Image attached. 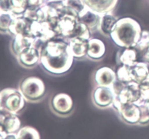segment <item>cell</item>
<instances>
[{
	"label": "cell",
	"mask_w": 149,
	"mask_h": 139,
	"mask_svg": "<svg viewBox=\"0 0 149 139\" xmlns=\"http://www.w3.org/2000/svg\"><path fill=\"white\" fill-rule=\"evenodd\" d=\"M139 57L141 61L145 62L147 64H149V44L148 46L144 49V50L140 53Z\"/></svg>",
	"instance_id": "obj_32"
},
{
	"label": "cell",
	"mask_w": 149,
	"mask_h": 139,
	"mask_svg": "<svg viewBox=\"0 0 149 139\" xmlns=\"http://www.w3.org/2000/svg\"><path fill=\"white\" fill-rule=\"evenodd\" d=\"M28 35L42 44L46 43L57 37L53 26L47 21L31 22Z\"/></svg>",
	"instance_id": "obj_6"
},
{
	"label": "cell",
	"mask_w": 149,
	"mask_h": 139,
	"mask_svg": "<svg viewBox=\"0 0 149 139\" xmlns=\"http://www.w3.org/2000/svg\"><path fill=\"white\" fill-rule=\"evenodd\" d=\"M15 16L10 12L0 11V33H8L9 28Z\"/></svg>",
	"instance_id": "obj_26"
},
{
	"label": "cell",
	"mask_w": 149,
	"mask_h": 139,
	"mask_svg": "<svg viewBox=\"0 0 149 139\" xmlns=\"http://www.w3.org/2000/svg\"><path fill=\"white\" fill-rule=\"evenodd\" d=\"M30 23L31 22H29L23 16L15 17L9 28L8 34L13 35V36L18 35H28Z\"/></svg>",
	"instance_id": "obj_20"
},
{
	"label": "cell",
	"mask_w": 149,
	"mask_h": 139,
	"mask_svg": "<svg viewBox=\"0 0 149 139\" xmlns=\"http://www.w3.org/2000/svg\"><path fill=\"white\" fill-rule=\"evenodd\" d=\"M19 64L26 68H33L40 63V49L32 46L25 50L17 57Z\"/></svg>",
	"instance_id": "obj_12"
},
{
	"label": "cell",
	"mask_w": 149,
	"mask_h": 139,
	"mask_svg": "<svg viewBox=\"0 0 149 139\" xmlns=\"http://www.w3.org/2000/svg\"><path fill=\"white\" fill-rule=\"evenodd\" d=\"M21 128V122L16 114L0 110V132L4 135L16 134Z\"/></svg>",
	"instance_id": "obj_8"
},
{
	"label": "cell",
	"mask_w": 149,
	"mask_h": 139,
	"mask_svg": "<svg viewBox=\"0 0 149 139\" xmlns=\"http://www.w3.org/2000/svg\"><path fill=\"white\" fill-rule=\"evenodd\" d=\"M117 80L124 83H129L132 82L131 78L130 66L121 65L116 72Z\"/></svg>",
	"instance_id": "obj_27"
},
{
	"label": "cell",
	"mask_w": 149,
	"mask_h": 139,
	"mask_svg": "<svg viewBox=\"0 0 149 139\" xmlns=\"http://www.w3.org/2000/svg\"><path fill=\"white\" fill-rule=\"evenodd\" d=\"M79 20L77 16L65 13L57 20L53 28L57 36L64 40L74 38Z\"/></svg>",
	"instance_id": "obj_5"
},
{
	"label": "cell",
	"mask_w": 149,
	"mask_h": 139,
	"mask_svg": "<svg viewBox=\"0 0 149 139\" xmlns=\"http://www.w3.org/2000/svg\"><path fill=\"white\" fill-rule=\"evenodd\" d=\"M26 99L19 89L7 87L0 91V103L1 109L17 115L26 106Z\"/></svg>",
	"instance_id": "obj_3"
},
{
	"label": "cell",
	"mask_w": 149,
	"mask_h": 139,
	"mask_svg": "<svg viewBox=\"0 0 149 139\" xmlns=\"http://www.w3.org/2000/svg\"><path fill=\"white\" fill-rule=\"evenodd\" d=\"M116 21V18L111 13L101 15L99 30L106 36H110Z\"/></svg>",
	"instance_id": "obj_22"
},
{
	"label": "cell",
	"mask_w": 149,
	"mask_h": 139,
	"mask_svg": "<svg viewBox=\"0 0 149 139\" xmlns=\"http://www.w3.org/2000/svg\"><path fill=\"white\" fill-rule=\"evenodd\" d=\"M142 32L141 25L137 20L126 17L117 20L110 36L118 47H135L141 39Z\"/></svg>",
	"instance_id": "obj_2"
},
{
	"label": "cell",
	"mask_w": 149,
	"mask_h": 139,
	"mask_svg": "<svg viewBox=\"0 0 149 139\" xmlns=\"http://www.w3.org/2000/svg\"><path fill=\"white\" fill-rule=\"evenodd\" d=\"M68 42L69 49L74 58L82 59L87 55L88 50V40L81 38L74 37L70 39Z\"/></svg>",
	"instance_id": "obj_17"
},
{
	"label": "cell",
	"mask_w": 149,
	"mask_h": 139,
	"mask_svg": "<svg viewBox=\"0 0 149 139\" xmlns=\"http://www.w3.org/2000/svg\"><path fill=\"white\" fill-rule=\"evenodd\" d=\"M1 109V103H0V110Z\"/></svg>",
	"instance_id": "obj_38"
},
{
	"label": "cell",
	"mask_w": 149,
	"mask_h": 139,
	"mask_svg": "<svg viewBox=\"0 0 149 139\" xmlns=\"http://www.w3.org/2000/svg\"><path fill=\"white\" fill-rule=\"evenodd\" d=\"M65 9V13L74 15L78 17L79 14L85 9L83 0H63Z\"/></svg>",
	"instance_id": "obj_23"
},
{
	"label": "cell",
	"mask_w": 149,
	"mask_h": 139,
	"mask_svg": "<svg viewBox=\"0 0 149 139\" xmlns=\"http://www.w3.org/2000/svg\"><path fill=\"white\" fill-rule=\"evenodd\" d=\"M112 106L119 113V116L123 121L130 125L139 123L141 118V109L137 103H120L115 98Z\"/></svg>",
	"instance_id": "obj_7"
},
{
	"label": "cell",
	"mask_w": 149,
	"mask_h": 139,
	"mask_svg": "<svg viewBox=\"0 0 149 139\" xmlns=\"http://www.w3.org/2000/svg\"><path fill=\"white\" fill-rule=\"evenodd\" d=\"M100 17H101V15L93 11L90 9L87 8V7L78 15L79 20L85 24L90 29V31H95L99 29Z\"/></svg>",
	"instance_id": "obj_16"
},
{
	"label": "cell",
	"mask_w": 149,
	"mask_h": 139,
	"mask_svg": "<svg viewBox=\"0 0 149 139\" xmlns=\"http://www.w3.org/2000/svg\"><path fill=\"white\" fill-rule=\"evenodd\" d=\"M29 7H39L47 2L46 0H28Z\"/></svg>",
	"instance_id": "obj_33"
},
{
	"label": "cell",
	"mask_w": 149,
	"mask_h": 139,
	"mask_svg": "<svg viewBox=\"0 0 149 139\" xmlns=\"http://www.w3.org/2000/svg\"><path fill=\"white\" fill-rule=\"evenodd\" d=\"M141 109V118H140V125H145L149 123V110L146 105L144 103H138Z\"/></svg>",
	"instance_id": "obj_30"
},
{
	"label": "cell",
	"mask_w": 149,
	"mask_h": 139,
	"mask_svg": "<svg viewBox=\"0 0 149 139\" xmlns=\"http://www.w3.org/2000/svg\"><path fill=\"white\" fill-rule=\"evenodd\" d=\"M11 3L12 7L10 12L15 17L23 16L29 7L28 0H11Z\"/></svg>",
	"instance_id": "obj_25"
},
{
	"label": "cell",
	"mask_w": 149,
	"mask_h": 139,
	"mask_svg": "<svg viewBox=\"0 0 149 139\" xmlns=\"http://www.w3.org/2000/svg\"><path fill=\"white\" fill-rule=\"evenodd\" d=\"M17 139H41V136L36 128L25 126L20 128L16 133Z\"/></svg>",
	"instance_id": "obj_24"
},
{
	"label": "cell",
	"mask_w": 149,
	"mask_h": 139,
	"mask_svg": "<svg viewBox=\"0 0 149 139\" xmlns=\"http://www.w3.org/2000/svg\"><path fill=\"white\" fill-rule=\"evenodd\" d=\"M40 64L50 74L62 75L71 69L74 57L66 40L52 39L46 42L40 49Z\"/></svg>",
	"instance_id": "obj_1"
},
{
	"label": "cell",
	"mask_w": 149,
	"mask_h": 139,
	"mask_svg": "<svg viewBox=\"0 0 149 139\" xmlns=\"http://www.w3.org/2000/svg\"><path fill=\"white\" fill-rule=\"evenodd\" d=\"M131 78L132 82L141 84L149 78V68L147 64L138 61L135 65L130 66Z\"/></svg>",
	"instance_id": "obj_19"
},
{
	"label": "cell",
	"mask_w": 149,
	"mask_h": 139,
	"mask_svg": "<svg viewBox=\"0 0 149 139\" xmlns=\"http://www.w3.org/2000/svg\"><path fill=\"white\" fill-rule=\"evenodd\" d=\"M3 139H17L16 134H7Z\"/></svg>",
	"instance_id": "obj_34"
},
{
	"label": "cell",
	"mask_w": 149,
	"mask_h": 139,
	"mask_svg": "<svg viewBox=\"0 0 149 139\" xmlns=\"http://www.w3.org/2000/svg\"><path fill=\"white\" fill-rule=\"evenodd\" d=\"M106 53V45L99 39L93 38L88 40V50L87 57L94 61L102 59Z\"/></svg>",
	"instance_id": "obj_18"
},
{
	"label": "cell",
	"mask_w": 149,
	"mask_h": 139,
	"mask_svg": "<svg viewBox=\"0 0 149 139\" xmlns=\"http://www.w3.org/2000/svg\"><path fill=\"white\" fill-rule=\"evenodd\" d=\"M116 96L112 87L97 86L93 93V103L97 107L108 108L112 106Z\"/></svg>",
	"instance_id": "obj_10"
},
{
	"label": "cell",
	"mask_w": 149,
	"mask_h": 139,
	"mask_svg": "<svg viewBox=\"0 0 149 139\" xmlns=\"http://www.w3.org/2000/svg\"><path fill=\"white\" fill-rule=\"evenodd\" d=\"M149 44V31H143L142 35L140 41L137 44L136 46L135 47V49L138 50V54L140 55L141 52L144 50L146 47Z\"/></svg>",
	"instance_id": "obj_29"
},
{
	"label": "cell",
	"mask_w": 149,
	"mask_h": 139,
	"mask_svg": "<svg viewBox=\"0 0 149 139\" xmlns=\"http://www.w3.org/2000/svg\"><path fill=\"white\" fill-rule=\"evenodd\" d=\"M47 2L48 1H63V0H46Z\"/></svg>",
	"instance_id": "obj_37"
},
{
	"label": "cell",
	"mask_w": 149,
	"mask_h": 139,
	"mask_svg": "<svg viewBox=\"0 0 149 139\" xmlns=\"http://www.w3.org/2000/svg\"><path fill=\"white\" fill-rule=\"evenodd\" d=\"M6 135H4V134H3L2 133L0 132V139H3V138H4V136H5Z\"/></svg>",
	"instance_id": "obj_36"
},
{
	"label": "cell",
	"mask_w": 149,
	"mask_h": 139,
	"mask_svg": "<svg viewBox=\"0 0 149 139\" xmlns=\"http://www.w3.org/2000/svg\"><path fill=\"white\" fill-rule=\"evenodd\" d=\"M120 103H137L141 99L139 84L134 82L126 83L120 93L115 97Z\"/></svg>",
	"instance_id": "obj_11"
},
{
	"label": "cell",
	"mask_w": 149,
	"mask_h": 139,
	"mask_svg": "<svg viewBox=\"0 0 149 139\" xmlns=\"http://www.w3.org/2000/svg\"><path fill=\"white\" fill-rule=\"evenodd\" d=\"M51 107L57 115L66 116L72 112L74 109V101L69 95L63 93H58L52 98Z\"/></svg>",
	"instance_id": "obj_9"
},
{
	"label": "cell",
	"mask_w": 149,
	"mask_h": 139,
	"mask_svg": "<svg viewBox=\"0 0 149 139\" xmlns=\"http://www.w3.org/2000/svg\"><path fill=\"white\" fill-rule=\"evenodd\" d=\"M11 7V0H0V11L10 12Z\"/></svg>",
	"instance_id": "obj_31"
},
{
	"label": "cell",
	"mask_w": 149,
	"mask_h": 139,
	"mask_svg": "<svg viewBox=\"0 0 149 139\" xmlns=\"http://www.w3.org/2000/svg\"><path fill=\"white\" fill-rule=\"evenodd\" d=\"M37 41L28 35H18L13 38L11 42V50L16 57L23 51L32 46H36Z\"/></svg>",
	"instance_id": "obj_15"
},
{
	"label": "cell",
	"mask_w": 149,
	"mask_h": 139,
	"mask_svg": "<svg viewBox=\"0 0 149 139\" xmlns=\"http://www.w3.org/2000/svg\"><path fill=\"white\" fill-rule=\"evenodd\" d=\"M94 80L97 86L111 87L117 80L116 74L111 68L103 66L98 68L94 74Z\"/></svg>",
	"instance_id": "obj_13"
},
{
	"label": "cell",
	"mask_w": 149,
	"mask_h": 139,
	"mask_svg": "<svg viewBox=\"0 0 149 139\" xmlns=\"http://www.w3.org/2000/svg\"><path fill=\"white\" fill-rule=\"evenodd\" d=\"M87 8L100 15L110 13L116 7L118 0H83Z\"/></svg>",
	"instance_id": "obj_14"
},
{
	"label": "cell",
	"mask_w": 149,
	"mask_h": 139,
	"mask_svg": "<svg viewBox=\"0 0 149 139\" xmlns=\"http://www.w3.org/2000/svg\"><path fill=\"white\" fill-rule=\"evenodd\" d=\"M143 103H145L146 105V106H147V107H148V110H149V100L146 101H145V102H143Z\"/></svg>",
	"instance_id": "obj_35"
},
{
	"label": "cell",
	"mask_w": 149,
	"mask_h": 139,
	"mask_svg": "<svg viewBox=\"0 0 149 139\" xmlns=\"http://www.w3.org/2000/svg\"><path fill=\"white\" fill-rule=\"evenodd\" d=\"M139 88L141 92V99L137 104L149 100V78L139 85Z\"/></svg>",
	"instance_id": "obj_28"
},
{
	"label": "cell",
	"mask_w": 149,
	"mask_h": 139,
	"mask_svg": "<svg viewBox=\"0 0 149 139\" xmlns=\"http://www.w3.org/2000/svg\"><path fill=\"white\" fill-rule=\"evenodd\" d=\"M19 90L26 101L36 102L41 100L46 93L43 80L36 77H29L22 80Z\"/></svg>",
	"instance_id": "obj_4"
},
{
	"label": "cell",
	"mask_w": 149,
	"mask_h": 139,
	"mask_svg": "<svg viewBox=\"0 0 149 139\" xmlns=\"http://www.w3.org/2000/svg\"><path fill=\"white\" fill-rule=\"evenodd\" d=\"M118 60L122 65L132 66L140 61L139 54L135 47L123 48L118 53Z\"/></svg>",
	"instance_id": "obj_21"
}]
</instances>
